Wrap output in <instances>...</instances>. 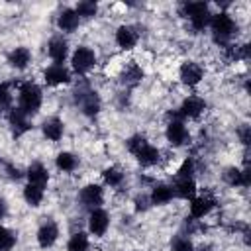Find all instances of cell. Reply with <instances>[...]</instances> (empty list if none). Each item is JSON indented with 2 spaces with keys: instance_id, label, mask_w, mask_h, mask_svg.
Listing matches in <instances>:
<instances>
[{
  "instance_id": "obj_20",
  "label": "cell",
  "mask_w": 251,
  "mask_h": 251,
  "mask_svg": "<svg viewBox=\"0 0 251 251\" xmlns=\"http://www.w3.org/2000/svg\"><path fill=\"white\" fill-rule=\"evenodd\" d=\"M137 39H139V33H137V29L133 25H126L124 24V25H120L116 29V43H118L120 49H126V51L133 49Z\"/></svg>"
},
{
  "instance_id": "obj_33",
  "label": "cell",
  "mask_w": 251,
  "mask_h": 251,
  "mask_svg": "<svg viewBox=\"0 0 251 251\" xmlns=\"http://www.w3.org/2000/svg\"><path fill=\"white\" fill-rule=\"evenodd\" d=\"M226 49H227V57H229L231 61H247V59H249V45H247V43H243V45H233V43H229Z\"/></svg>"
},
{
  "instance_id": "obj_22",
  "label": "cell",
  "mask_w": 251,
  "mask_h": 251,
  "mask_svg": "<svg viewBox=\"0 0 251 251\" xmlns=\"http://www.w3.org/2000/svg\"><path fill=\"white\" fill-rule=\"evenodd\" d=\"M80 24L78 14L75 12V8H63L57 16V27L65 33H73Z\"/></svg>"
},
{
  "instance_id": "obj_38",
  "label": "cell",
  "mask_w": 251,
  "mask_h": 251,
  "mask_svg": "<svg viewBox=\"0 0 251 251\" xmlns=\"http://www.w3.org/2000/svg\"><path fill=\"white\" fill-rule=\"evenodd\" d=\"M237 135H239V141H241L245 147L251 143V129H249V126H247V124H243V126L237 129Z\"/></svg>"
},
{
  "instance_id": "obj_15",
  "label": "cell",
  "mask_w": 251,
  "mask_h": 251,
  "mask_svg": "<svg viewBox=\"0 0 251 251\" xmlns=\"http://www.w3.org/2000/svg\"><path fill=\"white\" fill-rule=\"evenodd\" d=\"M171 186H173L175 198L192 200L196 196V180H194V176H175Z\"/></svg>"
},
{
  "instance_id": "obj_26",
  "label": "cell",
  "mask_w": 251,
  "mask_h": 251,
  "mask_svg": "<svg viewBox=\"0 0 251 251\" xmlns=\"http://www.w3.org/2000/svg\"><path fill=\"white\" fill-rule=\"evenodd\" d=\"M55 165L63 173H73L78 167V157L75 153H71V151H61L55 157Z\"/></svg>"
},
{
  "instance_id": "obj_13",
  "label": "cell",
  "mask_w": 251,
  "mask_h": 251,
  "mask_svg": "<svg viewBox=\"0 0 251 251\" xmlns=\"http://www.w3.org/2000/svg\"><path fill=\"white\" fill-rule=\"evenodd\" d=\"M204 110H206V100L204 98H200V96H188V98L182 100V104H180V108H178L176 114L180 116V120H186V118L196 120V118H200L204 114Z\"/></svg>"
},
{
  "instance_id": "obj_7",
  "label": "cell",
  "mask_w": 251,
  "mask_h": 251,
  "mask_svg": "<svg viewBox=\"0 0 251 251\" xmlns=\"http://www.w3.org/2000/svg\"><path fill=\"white\" fill-rule=\"evenodd\" d=\"M75 96H76V104L80 106V112H82L86 118L98 116V112H100V108H102V100H100V96H98L96 90L82 86V88L76 90Z\"/></svg>"
},
{
  "instance_id": "obj_35",
  "label": "cell",
  "mask_w": 251,
  "mask_h": 251,
  "mask_svg": "<svg viewBox=\"0 0 251 251\" xmlns=\"http://www.w3.org/2000/svg\"><path fill=\"white\" fill-rule=\"evenodd\" d=\"M175 176H194V161H192L190 157L184 159L182 165L178 167V171H176Z\"/></svg>"
},
{
  "instance_id": "obj_16",
  "label": "cell",
  "mask_w": 251,
  "mask_h": 251,
  "mask_svg": "<svg viewBox=\"0 0 251 251\" xmlns=\"http://www.w3.org/2000/svg\"><path fill=\"white\" fill-rule=\"evenodd\" d=\"M214 208H216V198H214V196H210V194L194 196V198L190 200V218L202 220V218L208 216Z\"/></svg>"
},
{
  "instance_id": "obj_10",
  "label": "cell",
  "mask_w": 251,
  "mask_h": 251,
  "mask_svg": "<svg viewBox=\"0 0 251 251\" xmlns=\"http://www.w3.org/2000/svg\"><path fill=\"white\" fill-rule=\"evenodd\" d=\"M35 237H37L39 247H43V249L53 247L57 243V239H59V224L55 220H51V218L41 222V226L37 227V235Z\"/></svg>"
},
{
  "instance_id": "obj_3",
  "label": "cell",
  "mask_w": 251,
  "mask_h": 251,
  "mask_svg": "<svg viewBox=\"0 0 251 251\" xmlns=\"http://www.w3.org/2000/svg\"><path fill=\"white\" fill-rule=\"evenodd\" d=\"M43 102V90L37 82L33 80H25L20 84L18 88V108H22L27 116H33L39 112Z\"/></svg>"
},
{
  "instance_id": "obj_19",
  "label": "cell",
  "mask_w": 251,
  "mask_h": 251,
  "mask_svg": "<svg viewBox=\"0 0 251 251\" xmlns=\"http://www.w3.org/2000/svg\"><path fill=\"white\" fill-rule=\"evenodd\" d=\"M25 176H27V182H29V184L39 186V188H43V190H45V186L49 184V171H47V167H45L43 163H39V161H35V163H31V165L27 167Z\"/></svg>"
},
{
  "instance_id": "obj_6",
  "label": "cell",
  "mask_w": 251,
  "mask_h": 251,
  "mask_svg": "<svg viewBox=\"0 0 251 251\" xmlns=\"http://www.w3.org/2000/svg\"><path fill=\"white\" fill-rule=\"evenodd\" d=\"M96 65V53L88 45H78L71 55V67L78 75H86Z\"/></svg>"
},
{
  "instance_id": "obj_24",
  "label": "cell",
  "mask_w": 251,
  "mask_h": 251,
  "mask_svg": "<svg viewBox=\"0 0 251 251\" xmlns=\"http://www.w3.org/2000/svg\"><path fill=\"white\" fill-rule=\"evenodd\" d=\"M143 76H145V73H143V69L137 65V63H127L126 67H124V71H122V75H120V82L124 84V86H137L141 80H143Z\"/></svg>"
},
{
  "instance_id": "obj_25",
  "label": "cell",
  "mask_w": 251,
  "mask_h": 251,
  "mask_svg": "<svg viewBox=\"0 0 251 251\" xmlns=\"http://www.w3.org/2000/svg\"><path fill=\"white\" fill-rule=\"evenodd\" d=\"M173 198H175L173 186L167 184V182H157V184L151 188V194H149L151 204H157V206H165V204H169Z\"/></svg>"
},
{
  "instance_id": "obj_36",
  "label": "cell",
  "mask_w": 251,
  "mask_h": 251,
  "mask_svg": "<svg viewBox=\"0 0 251 251\" xmlns=\"http://www.w3.org/2000/svg\"><path fill=\"white\" fill-rule=\"evenodd\" d=\"M4 171H6L8 178H12V180H20L22 176H25V173H24L18 165H12V163H8V165L4 167Z\"/></svg>"
},
{
  "instance_id": "obj_9",
  "label": "cell",
  "mask_w": 251,
  "mask_h": 251,
  "mask_svg": "<svg viewBox=\"0 0 251 251\" xmlns=\"http://www.w3.org/2000/svg\"><path fill=\"white\" fill-rule=\"evenodd\" d=\"M78 200H80L82 208H86V210L100 208L102 202H104V188L100 184H96V182H90V184H86V186L80 188Z\"/></svg>"
},
{
  "instance_id": "obj_34",
  "label": "cell",
  "mask_w": 251,
  "mask_h": 251,
  "mask_svg": "<svg viewBox=\"0 0 251 251\" xmlns=\"http://www.w3.org/2000/svg\"><path fill=\"white\" fill-rule=\"evenodd\" d=\"M12 100H14V94H12V88L8 82H0V112H6L12 108Z\"/></svg>"
},
{
  "instance_id": "obj_1",
  "label": "cell",
  "mask_w": 251,
  "mask_h": 251,
  "mask_svg": "<svg viewBox=\"0 0 251 251\" xmlns=\"http://www.w3.org/2000/svg\"><path fill=\"white\" fill-rule=\"evenodd\" d=\"M126 147H127V151L137 159V163H139L141 167H153V165H157L159 159H161V151H159L155 145H151V143L147 141V137L141 135V133H135V135L127 137Z\"/></svg>"
},
{
  "instance_id": "obj_14",
  "label": "cell",
  "mask_w": 251,
  "mask_h": 251,
  "mask_svg": "<svg viewBox=\"0 0 251 251\" xmlns=\"http://www.w3.org/2000/svg\"><path fill=\"white\" fill-rule=\"evenodd\" d=\"M47 55L55 65H63L69 57V41L63 35H53L47 41Z\"/></svg>"
},
{
  "instance_id": "obj_32",
  "label": "cell",
  "mask_w": 251,
  "mask_h": 251,
  "mask_svg": "<svg viewBox=\"0 0 251 251\" xmlns=\"http://www.w3.org/2000/svg\"><path fill=\"white\" fill-rule=\"evenodd\" d=\"M171 249L173 251H194V243L186 233H176L171 239Z\"/></svg>"
},
{
  "instance_id": "obj_28",
  "label": "cell",
  "mask_w": 251,
  "mask_h": 251,
  "mask_svg": "<svg viewBox=\"0 0 251 251\" xmlns=\"http://www.w3.org/2000/svg\"><path fill=\"white\" fill-rule=\"evenodd\" d=\"M90 239L84 231H75L67 241V251H88Z\"/></svg>"
},
{
  "instance_id": "obj_21",
  "label": "cell",
  "mask_w": 251,
  "mask_h": 251,
  "mask_svg": "<svg viewBox=\"0 0 251 251\" xmlns=\"http://www.w3.org/2000/svg\"><path fill=\"white\" fill-rule=\"evenodd\" d=\"M41 133L49 139V141H59L65 133V124L61 118L57 116H49L41 122Z\"/></svg>"
},
{
  "instance_id": "obj_18",
  "label": "cell",
  "mask_w": 251,
  "mask_h": 251,
  "mask_svg": "<svg viewBox=\"0 0 251 251\" xmlns=\"http://www.w3.org/2000/svg\"><path fill=\"white\" fill-rule=\"evenodd\" d=\"M222 176H224V182L229 184V186H249L251 184V171H249V167H243V169L227 167Z\"/></svg>"
},
{
  "instance_id": "obj_31",
  "label": "cell",
  "mask_w": 251,
  "mask_h": 251,
  "mask_svg": "<svg viewBox=\"0 0 251 251\" xmlns=\"http://www.w3.org/2000/svg\"><path fill=\"white\" fill-rule=\"evenodd\" d=\"M75 12L78 14L80 20H82V18L88 20V18H94V16H96V12H98V4H96L94 0H82V2L76 4Z\"/></svg>"
},
{
  "instance_id": "obj_11",
  "label": "cell",
  "mask_w": 251,
  "mask_h": 251,
  "mask_svg": "<svg viewBox=\"0 0 251 251\" xmlns=\"http://www.w3.org/2000/svg\"><path fill=\"white\" fill-rule=\"evenodd\" d=\"M110 227V214L104 208H94L88 214V231L94 237H102Z\"/></svg>"
},
{
  "instance_id": "obj_5",
  "label": "cell",
  "mask_w": 251,
  "mask_h": 251,
  "mask_svg": "<svg viewBox=\"0 0 251 251\" xmlns=\"http://www.w3.org/2000/svg\"><path fill=\"white\" fill-rule=\"evenodd\" d=\"M165 137H167L169 145H173V147H182V145H186L190 141L188 127L184 126V120H180L178 114H175L169 120L167 127H165Z\"/></svg>"
},
{
  "instance_id": "obj_2",
  "label": "cell",
  "mask_w": 251,
  "mask_h": 251,
  "mask_svg": "<svg viewBox=\"0 0 251 251\" xmlns=\"http://www.w3.org/2000/svg\"><path fill=\"white\" fill-rule=\"evenodd\" d=\"M210 29H212L214 41L222 47H227L229 41L233 39V35L237 33V24L227 12H220V14H212Z\"/></svg>"
},
{
  "instance_id": "obj_29",
  "label": "cell",
  "mask_w": 251,
  "mask_h": 251,
  "mask_svg": "<svg viewBox=\"0 0 251 251\" xmlns=\"http://www.w3.org/2000/svg\"><path fill=\"white\" fill-rule=\"evenodd\" d=\"M24 200H25L27 206L37 208V206L41 204V200H43V188L33 186V184L27 182V184L24 186Z\"/></svg>"
},
{
  "instance_id": "obj_39",
  "label": "cell",
  "mask_w": 251,
  "mask_h": 251,
  "mask_svg": "<svg viewBox=\"0 0 251 251\" xmlns=\"http://www.w3.org/2000/svg\"><path fill=\"white\" fill-rule=\"evenodd\" d=\"M6 214H8V202L4 196H0V220H4Z\"/></svg>"
},
{
  "instance_id": "obj_4",
  "label": "cell",
  "mask_w": 251,
  "mask_h": 251,
  "mask_svg": "<svg viewBox=\"0 0 251 251\" xmlns=\"http://www.w3.org/2000/svg\"><path fill=\"white\" fill-rule=\"evenodd\" d=\"M180 14L190 22L194 31H202L204 27L210 25L212 12L206 2H184L180 6Z\"/></svg>"
},
{
  "instance_id": "obj_23",
  "label": "cell",
  "mask_w": 251,
  "mask_h": 251,
  "mask_svg": "<svg viewBox=\"0 0 251 251\" xmlns=\"http://www.w3.org/2000/svg\"><path fill=\"white\" fill-rule=\"evenodd\" d=\"M31 63V51L24 45L20 47H14L10 53H8V65L16 71H24L27 69V65Z\"/></svg>"
},
{
  "instance_id": "obj_40",
  "label": "cell",
  "mask_w": 251,
  "mask_h": 251,
  "mask_svg": "<svg viewBox=\"0 0 251 251\" xmlns=\"http://www.w3.org/2000/svg\"><path fill=\"white\" fill-rule=\"evenodd\" d=\"M210 249H212V245H202L198 251H210ZM194 251H196V249H194Z\"/></svg>"
},
{
  "instance_id": "obj_41",
  "label": "cell",
  "mask_w": 251,
  "mask_h": 251,
  "mask_svg": "<svg viewBox=\"0 0 251 251\" xmlns=\"http://www.w3.org/2000/svg\"><path fill=\"white\" fill-rule=\"evenodd\" d=\"M0 163H2V159H0Z\"/></svg>"
},
{
  "instance_id": "obj_30",
  "label": "cell",
  "mask_w": 251,
  "mask_h": 251,
  "mask_svg": "<svg viewBox=\"0 0 251 251\" xmlns=\"http://www.w3.org/2000/svg\"><path fill=\"white\" fill-rule=\"evenodd\" d=\"M18 241V235L14 229L0 226V251H12Z\"/></svg>"
},
{
  "instance_id": "obj_27",
  "label": "cell",
  "mask_w": 251,
  "mask_h": 251,
  "mask_svg": "<svg viewBox=\"0 0 251 251\" xmlns=\"http://www.w3.org/2000/svg\"><path fill=\"white\" fill-rule=\"evenodd\" d=\"M102 178H104V182H106L108 186L118 188V186H122V184H124L126 175H124V171H122L120 167L112 165V167H106V169L102 171Z\"/></svg>"
},
{
  "instance_id": "obj_17",
  "label": "cell",
  "mask_w": 251,
  "mask_h": 251,
  "mask_svg": "<svg viewBox=\"0 0 251 251\" xmlns=\"http://www.w3.org/2000/svg\"><path fill=\"white\" fill-rule=\"evenodd\" d=\"M43 78L49 86H59V84H69L71 82V71L65 65H55L51 63L43 71Z\"/></svg>"
},
{
  "instance_id": "obj_37",
  "label": "cell",
  "mask_w": 251,
  "mask_h": 251,
  "mask_svg": "<svg viewBox=\"0 0 251 251\" xmlns=\"http://www.w3.org/2000/svg\"><path fill=\"white\" fill-rule=\"evenodd\" d=\"M133 204H135V212H145V210H149V208H151L149 194H139V196L133 200Z\"/></svg>"
},
{
  "instance_id": "obj_8",
  "label": "cell",
  "mask_w": 251,
  "mask_h": 251,
  "mask_svg": "<svg viewBox=\"0 0 251 251\" xmlns=\"http://www.w3.org/2000/svg\"><path fill=\"white\" fill-rule=\"evenodd\" d=\"M8 124H10V129H12L14 137H22L24 133H27L33 127L29 116L22 108H18V106H12L8 110Z\"/></svg>"
},
{
  "instance_id": "obj_12",
  "label": "cell",
  "mask_w": 251,
  "mask_h": 251,
  "mask_svg": "<svg viewBox=\"0 0 251 251\" xmlns=\"http://www.w3.org/2000/svg\"><path fill=\"white\" fill-rule=\"evenodd\" d=\"M178 78L186 86H196L204 78V69L196 61H184L178 69Z\"/></svg>"
}]
</instances>
